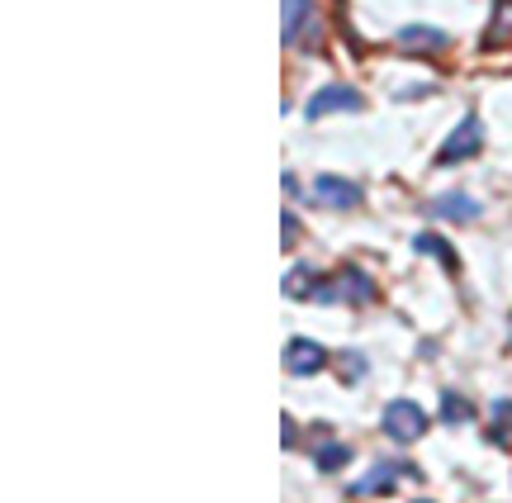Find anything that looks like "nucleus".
<instances>
[{
  "label": "nucleus",
  "instance_id": "nucleus-1",
  "mask_svg": "<svg viewBox=\"0 0 512 503\" xmlns=\"http://www.w3.org/2000/svg\"><path fill=\"white\" fill-rule=\"evenodd\" d=\"M384 432H389V442H418L422 432H427V413H422V404H413V399H394V404L384 409Z\"/></svg>",
  "mask_w": 512,
  "mask_h": 503
},
{
  "label": "nucleus",
  "instance_id": "nucleus-2",
  "mask_svg": "<svg viewBox=\"0 0 512 503\" xmlns=\"http://www.w3.org/2000/svg\"><path fill=\"white\" fill-rule=\"evenodd\" d=\"M479 143H484V124H479V114H465V119L456 124V133H451V138L441 143L437 167H441V162L451 167V162H465V157H475Z\"/></svg>",
  "mask_w": 512,
  "mask_h": 503
},
{
  "label": "nucleus",
  "instance_id": "nucleus-3",
  "mask_svg": "<svg viewBox=\"0 0 512 503\" xmlns=\"http://www.w3.org/2000/svg\"><path fill=\"white\" fill-rule=\"evenodd\" d=\"M285 43L294 48L318 43V5L313 0H285Z\"/></svg>",
  "mask_w": 512,
  "mask_h": 503
},
{
  "label": "nucleus",
  "instance_id": "nucleus-4",
  "mask_svg": "<svg viewBox=\"0 0 512 503\" xmlns=\"http://www.w3.org/2000/svg\"><path fill=\"white\" fill-rule=\"evenodd\" d=\"M361 105H366L361 91H351V86H323V91L304 105V114H309V119H323V114H356Z\"/></svg>",
  "mask_w": 512,
  "mask_h": 503
},
{
  "label": "nucleus",
  "instance_id": "nucleus-5",
  "mask_svg": "<svg viewBox=\"0 0 512 503\" xmlns=\"http://www.w3.org/2000/svg\"><path fill=\"white\" fill-rule=\"evenodd\" d=\"M313 195H318L323 205H332V209H361L366 205V190L356 186V181H347V176H318Z\"/></svg>",
  "mask_w": 512,
  "mask_h": 503
},
{
  "label": "nucleus",
  "instance_id": "nucleus-6",
  "mask_svg": "<svg viewBox=\"0 0 512 503\" xmlns=\"http://www.w3.org/2000/svg\"><path fill=\"white\" fill-rule=\"evenodd\" d=\"M323 366H328V352L318 342H309V337H290L285 342V371L290 375H318Z\"/></svg>",
  "mask_w": 512,
  "mask_h": 503
},
{
  "label": "nucleus",
  "instance_id": "nucleus-7",
  "mask_svg": "<svg viewBox=\"0 0 512 503\" xmlns=\"http://www.w3.org/2000/svg\"><path fill=\"white\" fill-rule=\"evenodd\" d=\"M399 475L418 480V466H403V461H380V466H375L366 480L356 485V494H389V489L399 485Z\"/></svg>",
  "mask_w": 512,
  "mask_h": 503
},
{
  "label": "nucleus",
  "instance_id": "nucleus-8",
  "mask_svg": "<svg viewBox=\"0 0 512 503\" xmlns=\"http://www.w3.org/2000/svg\"><path fill=\"white\" fill-rule=\"evenodd\" d=\"M432 214L451 219V224H470V219H479V200H470L465 190H446V195L432 200Z\"/></svg>",
  "mask_w": 512,
  "mask_h": 503
},
{
  "label": "nucleus",
  "instance_id": "nucleus-9",
  "mask_svg": "<svg viewBox=\"0 0 512 503\" xmlns=\"http://www.w3.org/2000/svg\"><path fill=\"white\" fill-rule=\"evenodd\" d=\"M318 290H323V280L313 276L309 266H294L290 276H285V295L290 299H318Z\"/></svg>",
  "mask_w": 512,
  "mask_h": 503
},
{
  "label": "nucleus",
  "instance_id": "nucleus-10",
  "mask_svg": "<svg viewBox=\"0 0 512 503\" xmlns=\"http://www.w3.org/2000/svg\"><path fill=\"white\" fill-rule=\"evenodd\" d=\"M399 48H432V53H441V48H446V34H441V29H427V24H413V29L399 34Z\"/></svg>",
  "mask_w": 512,
  "mask_h": 503
},
{
  "label": "nucleus",
  "instance_id": "nucleus-11",
  "mask_svg": "<svg viewBox=\"0 0 512 503\" xmlns=\"http://www.w3.org/2000/svg\"><path fill=\"white\" fill-rule=\"evenodd\" d=\"M413 247H418L422 257H437L441 266H456V247L446 243V238H437V233H418V238H413Z\"/></svg>",
  "mask_w": 512,
  "mask_h": 503
},
{
  "label": "nucleus",
  "instance_id": "nucleus-12",
  "mask_svg": "<svg viewBox=\"0 0 512 503\" xmlns=\"http://www.w3.org/2000/svg\"><path fill=\"white\" fill-rule=\"evenodd\" d=\"M342 285H347L342 295H347L351 304H370V299H375V285H370V276H361L356 266H347V271H342Z\"/></svg>",
  "mask_w": 512,
  "mask_h": 503
},
{
  "label": "nucleus",
  "instance_id": "nucleus-13",
  "mask_svg": "<svg viewBox=\"0 0 512 503\" xmlns=\"http://www.w3.org/2000/svg\"><path fill=\"white\" fill-rule=\"evenodd\" d=\"M441 418H446V423H470V418H475V409H470V399H465V394L446 390V394H441Z\"/></svg>",
  "mask_w": 512,
  "mask_h": 503
},
{
  "label": "nucleus",
  "instance_id": "nucleus-14",
  "mask_svg": "<svg viewBox=\"0 0 512 503\" xmlns=\"http://www.w3.org/2000/svg\"><path fill=\"white\" fill-rule=\"evenodd\" d=\"M351 461V447H342V442H328V447L313 451V466L318 470H342Z\"/></svg>",
  "mask_w": 512,
  "mask_h": 503
},
{
  "label": "nucleus",
  "instance_id": "nucleus-15",
  "mask_svg": "<svg viewBox=\"0 0 512 503\" xmlns=\"http://www.w3.org/2000/svg\"><path fill=\"white\" fill-rule=\"evenodd\" d=\"M337 366H342V380H351V385H356V380L366 375V356H361V352H342V356H337Z\"/></svg>",
  "mask_w": 512,
  "mask_h": 503
},
{
  "label": "nucleus",
  "instance_id": "nucleus-16",
  "mask_svg": "<svg viewBox=\"0 0 512 503\" xmlns=\"http://www.w3.org/2000/svg\"><path fill=\"white\" fill-rule=\"evenodd\" d=\"M280 437H285V447H299V428L290 423V413H285V423H280Z\"/></svg>",
  "mask_w": 512,
  "mask_h": 503
},
{
  "label": "nucleus",
  "instance_id": "nucleus-17",
  "mask_svg": "<svg viewBox=\"0 0 512 503\" xmlns=\"http://www.w3.org/2000/svg\"><path fill=\"white\" fill-rule=\"evenodd\" d=\"M280 238H285V247L299 238V224H294V214H285V224H280Z\"/></svg>",
  "mask_w": 512,
  "mask_h": 503
},
{
  "label": "nucleus",
  "instance_id": "nucleus-18",
  "mask_svg": "<svg viewBox=\"0 0 512 503\" xmlns=\"http://www.w3.org/2000/svg\"><path fill=\"white\" fill-rule=\"evenodd\" d=\"M494 418H498V428H503V423H512V399H498V404H494Z\"/></svg>",
  "mask_w": 512,
  "mask_h": 503
},
{
  "label": "nucleus",
  "instance_id": "nucleus-19",
  "mask_svg": "<svg viewBox=\"0 0 512 503\" xmlns=\"http://www.w3.org/2000/svg\"><path fill=\"white\" fill-rule=\"evenodd\" d=\"M418 503H432V499H418Z\"/></svg>",
  "mask_w": 512,
  "mask_h": 503
},
{
  "label": "nucleus",
  "instance_id": "nucleus-20",
  "mask_svg": "<svg viewBox=\"0 0 512 503\" xmlns=\"http://www.w3.org/2000/svg\"><path fill=\"white\" fill-rule=\"evenodd\" d=\"M508 323H512V318H508Z\"/></svg>",
  "mask_w": 512,
  "mask_h": 503
}]
</instances>
